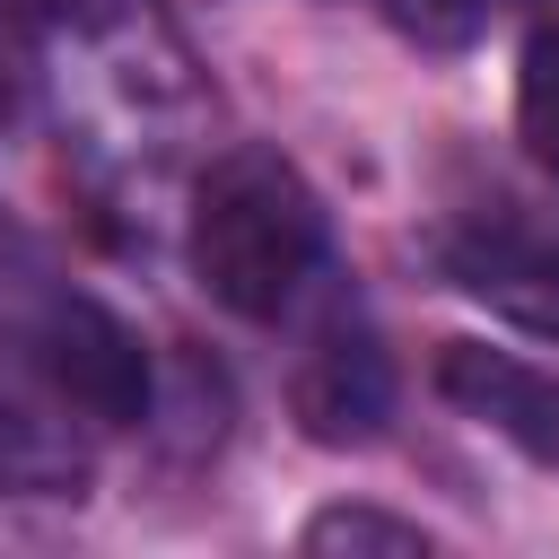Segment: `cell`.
Listing matches in <instances>:
<instances>
[{"label":"cell","instance_id":"cell-6","mask_svg":"<svg viewBox=\"0 0 559 559\" xmlns=\"http://www.w3.org/2000/svg\"><path fill=\"white\" fill-rule=\"evenodd\" d=\"M515 122H524V148H533V157L559 175V26H533V44H524Z\"/></svg>","mask_w":559,"mask_h":559},{"label":"cell","instance_id":"cell-7","mask_svg":"<svg viewBox=\"0 0 559 559\" xmlns=\"http://www.w3.org/2000/svg\"><path fill=\"white\" fill-rule=\"evenodd\" d=\"M306 550H393V559H419L428 533L402 524V515H376V507H323L306 524Z\"/></svg>","mask_w":559,"mask_h":559},{"label":"cell","instance_id":"cell-8","mask_svg":"<svg viewBox=\"0 0 559 559\" xmlns=\"http://www.w3.org/2000/svg\"><path fill=\"white\" fill-rule=\"evenodd\" d=\"M402 26H419V35H463V26H480L498 0H384Z\"/></svg>","mask_w":559,"mask_h":559},{"label":"cell","instance_id":"cell-3","mask_svg":"<svg viewBox=\"0 0 559 559\" xmlns=\"http://www.w3.org/2000/svg\"><path fill=\"white\" fill-rule=\"evenodd\" d=\"M393 419V358L358 314H332L297 367V428L314 445H367Z\"/></svg>","mask_w":559,"mask_h":559},{"label":"cell","instance_id":"cell-10","mask_svg":"<svg viewBox=\"0 0 559 559\" xmlns=\"http://www.w3.org/2000/svg\"><path fill=\"white\" fill-rule=\"evenodd\" d=\"M17 114V61H9V44H0V122Z\"/></svg>","mask_w":559,"mask_h":559},{"label":"cell","instance_id":"cell-1","mask_svg":"<svg viewBox=\"0 0 559 559\" xmlns=\"http://www.w3.org/2000/svg\"><path fill=\"white\" fill-rule=\"evenodd\" d=\"M323 262V210L280 148H227L192 192V271L227 314H288Z\"/></svg>","mask_w":559,"mask_h":559},{"label":"cell","instance_id":"cell-9","mask_svg":"<svg viewBox=\"0 0 559 559\" xmlns=\"http://www.w3.org/2000/svg\"><path fill=\"white\" fill-rule=\"evenodd\" d=\"M26 9H44V17H70V26H105L122 0H26Z\"/></svg>","mask_w":559,"mask_h":559},{"label":"cell","instance_id":"cell-5","mask_svg":"<svg viewBox=\"0 0 559 559\" xmlns=\"http://www.w3.org/2000/svg\"><path fill=\"white\" fill-rule=\"evenodd\" d=\"M454 271H463L472 297H489V306L559 332V245H550V236H533V227H515V218L472 227V236H454Z\"/></svg>","mask_w":559,"mask_h":559},{"label":"cell","instance_id":"cell-2","mask_svg":"<svg viewBox=\"0 0 559 559\" xmlns=\"http://www.w3.org/2000/svg\"><path fill=\"white\" fill-rule=\"evenodd\" d=\"M35 367L52 384V402L87 411L96 428H131L148 419V349L122 314H105L96 297H52L35 314Z\"/></svg>","mask_w":559,"mask_h":559},{"label":"cell","instance_id":"cell-4","mask_svg":"<svg viewBox=\"0 0 559 559\" xmlns=\"http://www.w3.org/2000/svg\"><path fill=\"white\" fill-rule=\"evenodd\" d=\"M437 384L445 402H463L480 428H498L507 445H524L533 463L559 472V376L507 358V349H480V341H445L437 358Z\"/></svg>","mask_w":559,"mask_h":559}]
</instances>
